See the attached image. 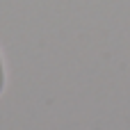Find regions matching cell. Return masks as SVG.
<instances>
[{"label": "cell", "instance_id": "cell-1", "mask_svg": "<svg viewBox=\"0 0 130 130\" xmlns=\"http://www.w3.org/2000/svg\"><path fill=\"white\" fill-rule=\"evenodd\" d=\"M5 89H7V66H5V57L0 50V96L5 94Z\"/></svg>", "mask_w": 130, "mask_h": 130}]
</instances>
